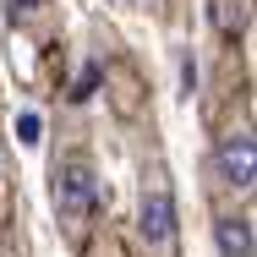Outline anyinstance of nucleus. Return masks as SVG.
I'll list each match as a JSON object with an SVG mask.
<instances>
[{"mask_svg": "<svg viewBox=\"0 0 257 257\" xmlns=\"http://www.w3.org/2000/svg\"><path fill=\"white\" fill-rule=\"evenodd\" d=\"M55 213L71 235H82L99 213V175H93V159L88 154H66L55 159Z\"/></svg>", "mask_w": 257, "mask_h": 257, "instance_id": "obj_1", "label": "nucleus"}, {"mask_svg": "<svg viewBox=\"0 0 257 257\" xmlns=\"http://www.w3.org/2000/svg\"><path fill=\"white\" fill-rule=\"evenodd\" d=\"M208 181L219 197H252V181H257V154H252V132L235 126L213 143V159H208Z\"/></svg>", "mask_w": 257, "mask_h": 257, "instance_id": "obj_2", "label": "nucleus"}, {"mask_svg": "<svg viewBox=\"0 0 257 257\" xmlns=\"http://www.w3.org/2000/svg\"><path fill=\"white\" fill-rule=\"evenodd\" d=\"M137 235H143V246H148L154 257H170V252H175V192H170V181H164V170H159V164L143 175Z\"/></svg>", "mask_w": 257, "mask_h": 257, "instance_id": "obj_3", "label": "nucleus"}, {"mask_svg": "<svg viewBox=\"0 0 257 257\" xmlns=\"http://www.w3.org/2000/svg\"><path fill=\"white\" fill-rule=\"evenodd\" d=\"M219 257H252V213H224L213 224Z\"/></svg>", "mask_w": 257, "mask_h": 257, "instance_id": "obj_4", "label": "nucleus"}, {"mask_svg": "<svg viewBox=\"0 0 257 257\" xmlns=\"http://www.w3.org/2000/svg\"><path fill=\"white\" fill-rule=\"evenodd\" d=\"M44 6H50V0H6L11 22H33V17H44Z\"/></svg>", "mask_w": 257, "mask_h": 257, "instance_id": "obj_5", "label": "nucleus"}, {"mask_svg": "<svg viewBox=\"0 0 257 257\" xmlns=\"http://www.w3.org/2000/svg\"><path fill=\"white\" fill-rule=\"evenodd\" d=\"M22 143H39V115H22Z\"/></svg>", "mask_w": 257, "mask_h": 257, "instance_id": "obj_6", "label": "nucleus"}]
</instances>
